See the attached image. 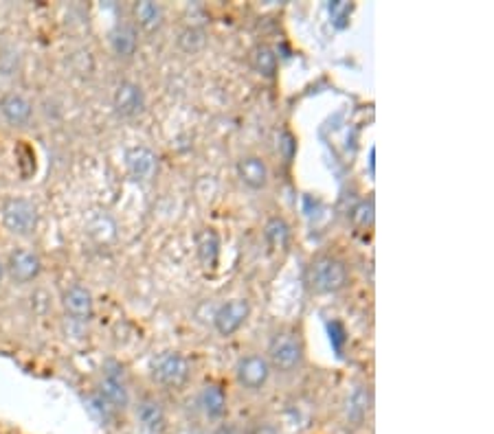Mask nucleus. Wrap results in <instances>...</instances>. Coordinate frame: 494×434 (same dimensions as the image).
<instances>
[{
    "label": "nucleus",
    "mask_w": 494,
    "mask_h": 434,
    "mask_svg": "<svg viewBox=\"0 0 494 434\" xmlns=\"http://www.w3.org/2000/svg\"><path fill=\"white\" fill-rule=\"evenodd\" d=\"M306 281L315 294H336L350 283L348 263L334 255H319L310 261Z\"/></svg>",
    "instance_id": "f257e3e1"
},
{
    "label": "nucleus",
    "mask_w": 494,
    "mask_h": 434,
    "mask_svg": "<svg viewBox=\"0 0 494 434\" xmlns=\"http://www.w3.org/2000/svg\"><path fill=\"white\" fill-rule=\"evenodd\" d=\"M270 369L277 373H296L301 369L306 360V346L301 336L294 329H282L277 331L268 342V356H266Z\"/></svg>",
    "instance_id": "f03ea898"
},
{
    "label": "nucleus",
    "mask_w": 494,
    "mask_h": 434,
    "mask_svg": "<svg viewBox=\"0 0 494 434\" xmlns=\"http://www.w3.org/2000/svg\"><path fill=\"white\" fill-rule=\"evenodd\" d=\"M3 226L15 237H29L38 228V206L27 197H11L5 202Z\"/></svg>",
    "instance_id": "7ed1b4c3"
},
{
    "label": "nucleus",
    "mask_w": 494,
    "mask_h": 434,
    "mask_svg": "<svg viewBox=\"0 0 494 434\" xmlns=\"http://www.w3.org/2000/svg\"><path fill=\"white\" fill-rule=\"evenodd\" d=\"M191 375L189 360L178 351H165L152 364V377L165 388H183Z\"/></svg>",
    "instance_id": "20e7f679"
},
{
    "label": "nucleus",
    "mask_w": 494,
    "mask_h": 434,
    "mask_svg": "<svg viewBox=\"0 0 494 434\" xmlns=\"http://www.w3.org/2000/svg\"><path fill=\"white\" fill-rule=\"evenodd\" d=\"M273 369L266 360V356H259V354H249L238 360L235 364V379L244 391H251L257 393L266 386V382L270 377Z\"/></svg>",
    "instance_id": "39448f33"
},
{
    "label": "nucleus",
    "mask_w": 494,
    "mask_h": 434,
    "mask_svg": "<svg viewBox=\"0 0 494 434\" xmlns=\"http://www.w3.org/2000/svg\"><path fill=\"white\" fill-rule=\"evenodd\" d=\"M251 316V303L246 298H231L213 314V327L222 338L238 333Z\"/></svg>",
    "instance_id": "423d86ee"
},
{
    "label": "nucleus",
    "mask_w": 494,
    "mask_h": 434,
    "mask_svg": "<svg viewBox=\"0 0 494 434\" xmlns=\"http://www.w3.org/2000/svg\"><path fill=\"white\" fill-rule=\"evenodd\" d=\"M112 108L121 119H137L145 110V92L137 81H121L112 90Z\"/></svg>",
    "instance_id": "0eeeda50"
},
{
    "label": "nucleus",
    "mask_w": 494,
    "mask_h": 434,
    "mask_svg": "<svg viewBox=\"0 0 494 434\" xmlns=\"http://www.w3.org/2000/svg\"><path fill=\"white\" fill-rule=\"evenodd\" d=\"M9 279L18 286H27V283L36 281L42 272V259L38 253H33L29 248H18L9 255V261L5 265Z\"/></svg>",
    "instance_id": "6e6552de"
},
{
    "label": "nucleus",
    "mask_w": 494,
    "mask_h": 434,
    "mask_svg": "<svg viewBox=\"0 0 494 434\" xmlns=\"http://www.w3.org/2000/svg\"><path fill=\"white\" fill-rule=\"evenodd\" d=\"M235 174L240 182L251 191H261L268 187L270 182V169L268 162L263 160L259 154H244L235 162Z\"/></svg>",
    "instance_id": "1a4fd4ad"
},
{
    "label": "nucleus",
    "mask_w": 494,
    "mask_h": 434,
    "mask_svg": "<svg viewBox=\"0 0 494 434\" xmlns=\"http://www.w3.org/2000/svg\"><path fill=\"white\" fill-rule=\"evenodd\" d=\"M125 167L135 182H150L158 172V156L145 145L130 147L125 154Z\"/></svg>",
    "instance_id": "9d476101"
},
{
    "label": "nucleus",
    "mask_w": 494,
    "mask_h": 434,
    "mask_svg": "<svg viewBox=\"0 0 494 434\" xmlns=\"http://www.w3.org/2000/svg\"><path fill=\"white\" fill-rule=\"evenodd\" d=\"M62 307L77 323H88L95 314L92 294L84 286H71L62 294Z\"/></svg>",
    "instance_id": "9b49d317"
},
{
    "label": "nucleus",
    "mask_w": 494,
    "mask_h": 434,
    "mask_svg": "<svg viewBox=\"0 0 494 434\" xmlns=\"http://www.w3.org/2000/svg\"><path fill=\"white\" fill-rule=\"evenodd\" d=\"M0 114L3 119L13 125V127H22L31 121L33 116V106L31 102L20 94V92H7L3 99H0Z\"/></svg>",
    "instance_id": "f8f14e48"
},
{
    "label": "nucleus",
    "mask_w": 494,
    "mask_h": 434,
    "mask_svg": "<svg viewBox=\"0 0 494 434\" xmlns=\"http://www.w3.org/2000/svg\"><path fill=\"white\" fill-rule=\"evenodd\" d=\"M137 46H139V31L135 24L130 22L114 24V29L110 31V48L114 55L121 59H130L137 53Z\"/></svg>",
    "instance_id": "ddd939ff"
},
{
    "label": "nucleus",
    "mask_w": 494,
    "mask_h": 434,
    "mask_svg": "<svg viewBox=\"0 0 494 434\" xmlns=\"http://www.w3.org/2000/svg\"><path fill=\"white\" fill-rule=\"evenodd\" d=\"M249 62H251V69L263 77V79H273L279 71V57H277V51L266 44V42H259L251 48L249 53Z\"/></svg>",
    "instance_id": "4468645a"
},
{
    "label": "nucleus",
    "mask_w": 494,
    "mask_h": 434,
    "mask_svg": "<svg viewBox=\"0 0 494 434\" xmlns=\"http://www.w3.org/2000/svg\"><path fill=\"white\" fill-rule=\"evenodd\" d=\"M99 393H102V399L106 404H110L112 408H125L130 404V393L123 377L117 371H108L99 384Z\"/></svg>",
    "instance_id": "2eb2a0df"
},
{
    "label": "nucleus",
    "mask_w": 494,
    "mask_h": 434,
    "mask_svg": "<svg viewBox=\"0 0 494 434\" xmlns=\"http://www.w3.org/2000/svg\"><path fill=\"white\" fill-rule=\"evenodd\" d=\"M198 259L203 261L205 268H216L220 259V235L216 228H203L195 235Z\"/></svg>",
    "instance_id": "dca6fc26"
},
{
    "label": "nucleus",
    "mask_w": 494,
    "mask_h": 434,
    "mask_svg": "<svg viewBox=\"0 0 494 434\" xmlns=\"http://www.w3.org/2000/svg\"><path fill=\"white\" fill-rule=\"evenodd\" d=\"M371 410V391L367 386L356 388L350 399H348V408H345V416H348V424L352 428H358L365 424L367 414Z\"/></svg>",
    "instance_id": "f3484780"
},
{
    "label": "nucleus",
    "mask_w": 494,
    "mask_h": 434,
    "mask_svg": "<svg viewBox=\"0 0 494 434\" xmlns=\"http://www.w3.org/2000/svg\"><path fill=\"white\" fill-rule=\"evenodd\" d=\"M200 406L207 414V419L220 421L226 414V393L220 384H207L200 393Z\"/></svg>",
    "instance_id": "a211bd4d"
},
{
    "label": "nucleus",
    "mask_w": 494,
    "mask_h": 434,
    "mask_svg": "<svg viewBox=\"0 0 494 434\" xmlns=\"http://www.w3.org/2000/svg\"><path fill=\"white\" fill-rule=\"evenodd\" d=\"M135 20L145 33H156L165 22V9L152 0H141L135 5Z\"/></svg>",
    "instance_id": "6ab92c4d"
},
{
    "label": "nucleus",
    "mask_w": 494,
    "mask_h": 434,
    "mask_svg": "<svg viewBox=\"0 0 494 434\" xmlns=\"http://www.w3.org/2000/svg\"><path fill=\"white\" fill-rule=\"evenodd\" d=\"M86 232L97 244H108L117 237V224L106 213H92L86 220Z\"/></svg>",
    "instance_id": "aec40b11"
},
{
    "label": "nucleus",
    "mask_w": 494,
    "mask_h": 434,
    "mask_svg": "<svg viewBox=\"0 0 494 434\" xmlns=\"http://www.w3.org/2000/svg\"><path fill=\"white\" fill-rule=\"evenodd\" d=\"M290 237H292L290 224L279 215L270 217L266 226H263V239H266V244L273 250H286L290 246Z\"/></svg>",
    "instance_id": "412c9836"
},
{
    "label": "nucleus",
    "mask_w": 494,
    "mask_h": 434,
    "mask_svg": "<svg viewBox=\"0 0 494 434\" xmlns=\"http://www.w3.org/2000/svg\"><path fill=\"white\" fill-rule=\"evenodd\" d=\"M139 416H141V421L145 428H150V430H160L163 424H165V414H163V408L158 402H154V399H145V402L139 406Z\"/></svg>",
    "instance_id": "4be33fe9"
},
{
    "label": "nucleus",
    "mask_w": 494,
    "mask_h": 434,
    "mask_svg": "<svg viewBox=\"0 0 494 434\" xmlns=\"http://www.w3.org/2000/svg\"><path fill=\"white\" fill-rule=\"evenodd\" d=\"M352 222L358 228H369L373 224V217H376V204H373V197H365L352 209Z\"/></svg>",
    "instance_id": "5701e85b"
},
{
    "label": "nucleus",
    "mask_w": 494,
    "mask_h": 434,
    "mask_svg": "<svg viewBox=\"0 0 494 434\" xmlns=\"http://www.w3.org/2000/svg\"><path fill=\"white\" fill-rule=\"evenodd\" d=\"M207 38H205V31L200 29H195V27H189L185 29L183 33H180V38H178V44L185 48L187 53H195V51H200V48L205 46Z\"/></svg>",
    "instance_id": "b1692460"
},
{
    "label": "nucleus",
    "mask_w": 494,
    "mask_h": 434,
    "mask_svg": "<svg viewBox=\"0 0 494 434\" xmlns=\"http://www.w3.org/2000/svg\"><path fill=\"white\" fill-rule=\"evenodd\" d=\"M246 434H279V432H277V426L270 421H257L246 430Z\"/></svg>",
    "instance_id": "393cba45"
},
{
    "label": "nucleus",
    "mask_w": 494,
    "mask_h": 434,
    "mask_svg": "<svg viewBox=\"0 0 494 434\" xmlns=\"http://www.w3.org/2000/svg\"><path fill=\"white\" fill-rule=\"evenodd\" d=\"M218 434H235V428H233V426H222V428L218 430Z\"/></svg>",
    "instance_id": "a878e982"
},
{
    "label": "nucleus",
    "mask_w": 494,
    "mask_h": 434,
    "mask_svg": "<svg viewBox=\"0 0 494 434\" xmlns=\"http://www.w3.org/2000/svg\"><path fill=\"white\" fill-rule=\"evenodd\" d=\"M3 279H5V263L0 261V286H3Z\"/></svg>",
    "instance_id": "bb28decb"
}]
</instances>
